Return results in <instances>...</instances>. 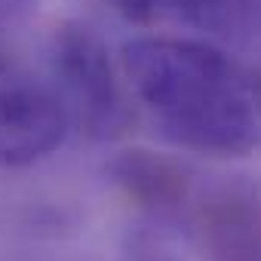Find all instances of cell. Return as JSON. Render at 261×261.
<instances>
[{
  "mask_svg": "<svg viewBox=\"0 0 261 261\" xmlns=\"http://www.w3.org/2000/svg\"><path fill=\"white\" fill-rule=\"evenodd\" d=\"M120 71L175 148L206 157L261 154V77L224 49L148 34L123 46Z\"/></svg>",
  "mask_w": 261,
  "mask_h": 261,
  "instance_id": "obj_1",
  "label": "cell"
},
{
  "mask_svg": "<svg viewBox=\"0 0 261 261\" xmlns=\"http://www.w3.org/2000/svg\"><path fill=\"white\" fill-rule=\"evenodd\" d=\"M49 80L68 111L71 129L92 142L126 136L133 108L101 37L77 22L56 28L49 40Z\"/></svg>",
  "mask_w": 261,
  "mask_h": 261,
  "instance_id": "obj_2",
  "label": "cell"
},
{
  "mask_svg": "<svg viewBox=\"0 0 261 261\" xmlns=\"http://www.w3.org/2000/svg\"><path fill=\"white\" fill-rule=\"evenodd\" d=\"M71 133L68 111L53 86L0 59V169H19L56 154Z\"/></svg>",
  "mask_w": 261,
  "mask_h": 261,
  "instance_id": "obj_3",
  "label": "cell"
},
{
  "mask_svg": "<svg viewBox=\"0 0 261 261\" xmlns=\"http://www.w3.org/2000/svg\"><path fill=\"white\" fill-rule=\"evenodd\" d=\"M212 261H261V181L218 175L197 185L181 215Z\"/></svg>",
  "mask_w": 261,
  "mask_h": 261,
  "instance_id": "obj_4",
  "label": "cell"
},
{
  "mask_svg": "<svg viewBox=\"0 0 261 261\" xmlns=\"http://www.w3.org/2000/svg\"><path fill=\"white\" fill-rule=\"evenodd\" d=\"M108 175L129 203L157 218H181L197 188L185 163L148 148L120 151L108 163Z\"/></svg>",
  "mask_w": 261,
  "mask_h": 261,
  "instance_id": "obj_5",
  "label": "cell"
},
{
  "mask_svg": "<svg viewBox=\"0 0 261 261\" xmlns=\"http://www.w3.org/2000/svg\"><path fill=\"white\" fill-rule=\"evenodd\" d=\"M105 4L117 13V16H123L126 22H136V25H148V22H154V19H160L166 10H172V7H188L191 0H105Z\"/></svg>",
  "mask_w": 261,
  "mask_h": 261,
  "instance_id": "obj_6",
  "label": "cell"
},
{
  "mask_svg": "<svg viewBox=\"0 0 261 261\" xmlns=\"http://www.w3.org/2000/svg\"><path fill=\"white\" fill-rule=\"evenodd\" d=\"M34 10H37V0H0V43L19 28H25Z\"/></svg>",
  "mask_w": 261,
  "mask_h": 261,
  "instance_id": "obj_7",
  "label": "cell"
},
{
  "mask_svg": "<svg viewBox=\"0 0 261 261\" xmlns=\"http://www.w3.org/2000/svg\"><path fill=\"white\" fill-rule=\"evenodd\" d=\"M123 261H185V258H175L172 252H166L160 243H151V240H136L133 249L126 252Z\"/></svg>",
  "mask_w": 261,
  "mask_h": 261,
  "instance_id": "obj_8",
  "label": "cell"
}]
</instances>
